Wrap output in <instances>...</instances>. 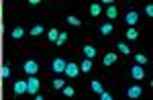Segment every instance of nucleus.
<instances>
[{"instance_id":"7ed1b4c3","label":"nucleus","mask_w":153,"mask_h":100,"mask_svg":"<svg viewBox=\"0 0 153 100\" xmlns=\"http://www.w3.org/2000/svg\"><path fill=\"white\" fill-rule=\"evenodd\" d=\"M23 70H25V72H27L29 76H35L37 72H39V63H37L35 59H31V57H29V59H25Z\"/></svg>"},{"instance_id":"423d86ee","label":"nucleus","mask_w":153,"mask_h":100,"mask_svg":"<svg viewBox=\"0 0 153 100\" xmlns=\"http://www.w3.org/2000/svg\"><path fill=\"white\" fill-rule=\"evenodd\" d=\"M65 59L63 57H55L53 61H51V70L55 72V74H63V70H65Z\"/></svg>"},{"instance_id":"c756f323","label":"nucleus","mask_w":153,"mask_h":100,"mask_svg":"<svg viewBox=\"0 0 153 100\" xmlns=\"http://www.w3.org/2000/svg\"><path fill=\"white\" fill-rule=\"evenodd\" d=\"M100 2H104V4H114L117 0H100Z\"/></svg>"},{"instance_id":"2eb2a0df","label":"nucleus","mask_w":153,"mask_h":100,"mask_svg":"<svg viewBox=\"0 0 153 100\" xmlns=\"http://www.w3.org/2000/svg\"><path fill=\"white\" fill-rule=\"evenodd\" d=\"M88 13H90V16H100V14H102V6H100L98 2H94V4H90Z\"/></svg>"},{"instance_id":"ddd939ff","label":"nucleus","mask_w":153,"mask_h":100,"mask_svg":"<svg viewBox=\"0 0 153 100\" xmlns=\"http://www.w3.org/2000/svg\"><path fill=\"white\" fill-rule=\"evenodd\" d=\"M114 49L120 51L123 55H131V47L127 45V43H123V41H117V43H114Z\"/></svg>"},{"instance_id":"1a4fd4ad","label":"nucleus","mask_w":153,"mask_h":100,"mask_svg":"<svg viewBox=\"0 0 153 100\" xmlns=\"http://www.w3.org/2000/svg\"><path fill=\"white\" fill-rule=\"evenodd\" d=\"M118 61V55L114 53V51H108L104 57H102V63H104L106 67H110V65H114V63Z\"/></svg>"},{"instance_id":"f03ea898","label":"nucleus","mask_w":153,"mask_h":100,"mask_svg":"<svg viewBox=\"0 0 153 100\" xmlns=\"http://www.w3.org/2000/svg\"><path fill=\"white\" fill-rule=\"evenodd\" d=\"M63 74L68 76V78H78V74H80V65H78L76 61H68V63H65Z\"/></svg>"},{"instance_id":"5701e85b","label":"nucleus","mask_w":153,"mask_h":100,"mask_svg":"<svg viewBox=\"0 0 153 100\" xmlns=\"http://www.w3.org/2000/svg\"><path fill=\"white\" fill-rule=\"evenodd\" d=\"M135 61L139 63V65H145L149 59H147V55H143V53H135Z\"/></svg>"},{"instance_id":"4468645a","label":"nucleus","mask_w":153,"mask_h":100,"mask_svg":"<svg viewBox=\"0 0 153 100\" xmlns=\"http://www.w3.org/2000/svg\"><path fill=\"white\" fill-rule=\"evenodd\" d=\"M125 37L129 39V41H137V39H139V31H137L135 27H129V29L125 31Z\"/></svg>"},{"instance_id":"b1692460","label":"nucleus","mask_w":153,"mask_h":100,"mask_svg":"<svg viewBox=\"0 0 153 100\" xmlns=\"http://www.w3.org/2000/svg\"><path fill=\"white\" fill-rule=\"evenodd\" d=\"M63 86H65V80H61V78H55V80H53V88H55V90H61Z\"/></svg>"},{"instance_id":"a878e982","label":"nucleus","mask_w":153,"mask_h":100,"mask_svg":"<svg viewBox=\"0 0 153 100\" xmlns=\"http://www.w3.org/2000/svg\"><path fill=\"white\" fill-rule=\"evenodd\" d=\"M2 78H10V65H2Z\"/></svg>"},{"instance_id":"393cba45","label":"nucleus","mask_w":153,"mask_h":100,"mask_svg":"<svg viewBox=\"0 0 153 100\" xmlns=\"http://www.w3.org/2000/svg\"><path fill=\"white\" fill-rule=\"evenodd\" d=\"M61 92H63V96H74V94H76V90H74L71 86H63Z\"/></svg>"},{"instance_id":"a211bd4d","label":"nucleus","mask_w":153,"mask_h":100,"mask_svg":"<svg viewBox=\"0 0 153 100\" xmlns=\"http://www.w3.org/2000/svg\"><path fill=\"white\" fill-rule=\"evenodd\" d=\"M92 67H94V65H92V59H88V57H86V59L82 61V65H80V70H82L84 74H88V72H92Z\"/></svg>"},{"instance_id":"0eeeda50","label":"nucleus","mask_w":153,"mask_h":100,"mask_svg":"<svg viewBox=\"0 0 153 100\" xmlns=\"http://www.w3.org/2000/svg\"><path fill=\"white\" fill-rule=\"evenodd\" d=\"M125 23H127L129 27L137 25V23H139V14H137V10H133V8L127 10V13H125Z\"/></svg>"},{"instance_id":"dca6fc26","label":"nucleus","mask_w":153,"mask_h":100,"mask_svg":"<svg viewBox=\"0 0 153 100\" xmlns=\"http://www.w3.org/2000/svg\"><path fill=\"white\" fill-rule=\"evenodd\" d=\"M106 19H117L118 16V8H117V4H110L108 8H106Z\"/></svg>"},{"instance_id":"f3484780","label":"nucleus","mask_w":153,"mask_h":100,"mask_svg":"<svg viewBox=\"0 0 153 100\" xmlns=\"http://www.w3.org/2000/svg\"><path fill=\"white\" fill-rule=\"evenodd\" d=\"M43 33H45V27H43V25H35L33 29H31L29 35H31V37H41Z\"/></svg>"},{"instance_id":"412c9836","label":"nucleus","mask_w":153,"mask_h":100,"mask_svg":"<svg viewBox=\"0 0 153 100\" xmlns=\"http://www.w3.org/2000/svg\"><path fill=\"white\" fill-rule=\"evenodd\" d=\"M65 23H70L71 27H80V25H82V21H80L78 16H74V14H70V16L65 19Z\"/></svg>"},{"instance_id":"4be33fe9","label":"nucleus","mask_w":153,"mask_h":100,"mask_svg":"<svg viewBox=\"0 0 153 100\" xmlns=\"http://www.w3.org/2000/svg\"><path fill=\"white\" fill-rule=\"evenodd\" d=\"M57 35H59V31L53 27V29H49V33H47V39L51 41V43H55V39H57Z\"/></svg>"},{"instance_id":"39448f33","label":"nucleus","mask_w":153,"mask_h":100,"mask_svg":"<svg viewBox=\"0 0 153 100\" xmlns=\"http://www.w3.org/2000/svg\"><path fill=\"white\" fill-rule=\"evenodd\" d=\"M82 53H84V57H88V59H94L96 55H98V49H96L92 43H84Z\"/></svg>"},{"instance_id":"f8f14e48","label":"nucleus","mask_w":153,"mask_h":100,"mask_svg":"<svg viewBox=\"0 0 153 100\" xmlns=\"http://www.w3.org/2000/svg\"><path fill=\"white\" fill-rule=\"evenodd\" d=\"M110 33H114V25L112 23H104V25H100V29H98V35H110Z\"/></svg>"},{"instance_id":"9d476101","label":"nucleus","mask_w":153,"mask_h":100,"mask_svg":"<svg viewBox=\"0 0 153 100\" xmlns=\"http://www.w3.org/2000/svg\"><path fill=\"white\" fill-rule=\"evenodd\" d=\"M141 94H143V88L139 86V84H135V86H131L129 90H127V96H129V98H139Z\"/></svg>"},{"instance_id":"bb28decb","label":"nucleus","mask_w":153,"mask_h":100,"mask_svg":"<svg viewBox=\"0 0 153 100\" xmlns=\"http://www.w3.org/2000/svg\"><path fill=\"white\" fill-rule=\"evenodd\" d=\"M145 14H147L149 19L153 16V6H151V4H145Z\"/></svg>"},{"instance_id":"f257e3e1","label":"nucleus","mask_w":153,"mask_h":100,"mask_svg":"<svg viewBox=\"0 0 153 100\" xmlns=\"http://www.w3.org/2000/svg\"><path fill=\"white\" fill-rule=\"evenodd\" d=\"M39 88H41V80L37 76H29V80H27V92L29 94H37Z\"/></svg>"},{"instance_id":"aec40b11","label":"nucleus","mask_w":153,"mask_h":100,"mask_svg":"<svg viewBox=\"0 0 153 100\" xmlns=\"http://www.w3.org/2000/svg\"><path fill=\"white\" fill-rule=\"evenodd\" d=\"M65 43H68V33H59L57 39H55V45L61 47V45H65Z\"/></svg>"},{"instance_id":"c85d7f7f","label":"nucleus","mask_w":153,"mask_h":100,"mask_svg":"<svg viewBox=\"0 0 153 100\" xmlns=\"http://www.w3.org/2000/svg\"><path fill=\"white\" fill-rule=\"evenodd\" d=\"M27 2H29L31 6H37V4H41V0H27Z\"/></svg>"},{"instance_id":"6e6552de","label":"nucleus","mask_w":153,"mask_h":100,"mask_svg":"<svg viewBox=\"0 0 153 100\" xmlns=\"http://www.w3.org/2000/svg\"><path fill=\"white\" fill-rule=\"evenodd\" d=\"M12 92H14L16 96L27 94V80H16V82H14V86H12Z\"/></svg>"},{"instance_id":"cd10ccee","label":"nucleus","mask_w":153,"mask_h":100,"mask_svg":"<svg viewBox=\"0 0 153 100\" xmlns=\"http://www.w3.org/2000/svg\"><path fill=\"white\" fill-rule=\"evenodd\" d=\"M98 96H100L102 100H110V94H108V92H104V90H102V92H98Z\"/></svg>"},{"instance_id":"9b49d317","label":"nucleus","mask_w":153,"mask_h":100,"mask_svg":"<svg viewBox=\"0 0 153 100\" xmlns=\"http://www.w3.org/2000/svg\"><path fill=\"white\" fill-rule=\"evenodd\" d=\"M10 37L14 39V41H21V39L25 37V29L21 25H16V27H12V31H10Z\"/></svg>"},{"instance_id":"20e7f679","label":"nucleus","mask_w":153,"mask_h":100,"mask_svg":"<svg viewBox=\"0 0 153 100\" xmlns=\"http://www.w3.org/2000/svg\"><path fill=\"white\" fill-rule=\"evenodd\" d=\"M131 78H135L137 82H141V80H145V70H143V65H139V63H135V65L131 67Z\"/></svg>"},{"instance_id":"6ab92c4d","label":"nucleus","mask_w":153,"mask_h":100,"mask_svg":"<svg viewBox=\"0 0 153 100\" xmlns=\"http://www.w3.org/2000/svg\"><path fill=\"white\" fill-rule=\"evenodd\" d=\"M90 90L96 92V94L102 92V82H100V80H92V82H90Z\"/></svg>"},{"instance_id":"7c9ffc66","label":"nucleus","mask_w":153,"mask_h":100,"mask_svg":"<svg viewBox=\"0 0 153 100\" xmlns=\"http://www.w3.org/2000/svg\"><path fill=\"white\" fill-rule=\"evenodd\" d=\"M0 16H2V4H0Z\"/></svg>"}]
</instances>
